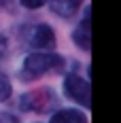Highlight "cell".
I'll return each instance as SVG.
<instances>
[{
	"label": "cell",
	"mask_w": 121,
	"mask_h": 123,
	"mask_svg": "<svg viewBox=\"0 0 121 123\" xmlns=\"http://www.w3.org/2000/svg\"><path fill=\"white\" fill-rule=\"evenodd\" d=\"M64 91H66V96L74 102H79L81 106H89L91 104V87L89 83L81 79L79 74H68L66 76V81H64Z\"/></svg>",
	"instance_id": "obj_2"
},
{
	"label": "cell",
	"mask_w": 121,
	"mask_h": 123,
	"mask_svg": "<svg viewBox=\"0 0 121 123\" xmlns=\"http://www.w3.org/2000/svg\"><path fill=\"white\" fill-rule=\"evenodd\" d=\"M11 91H13L11 81H9L4 74L0 72V102H6V100L11 98Z\"/></svg>",
	"instance_id": "obj_8"
},
{
	"label": "cell",
	"mask_w": 121,
	"mask_h": 123,
	"mask_svg": "<svg viewBox=\"0 0 121 123\" xmlns=\"http://www.w3.org/2000/svg\"><path fill=\"white\" fill-rule=\"evenodd\" d=\"M91 9H87L83 15V19H81V24H79V28L72 32V40L81 47L83 51H89V47H91Z\"/></svg>",
	"instance_id": "obj_4"
},
{
	"label": "cell",
	"mask_w": 121,
	"mask_h": 123,
	"mask_svg": "<svg viewBox=\"0 0 121 123\" xmlns=\"http://www.w3.org/2000/svg\"><path fill=\"white\" fill-rule=\"evenodd\" d=\"M21 4H24L25 9H38V6H43L47 0H19Z\"/></svg>",
	"instance_id": "obj_9"
},
{
	"label": "cell",
	"mask_w": 121,
	"mask_h": 123,
	"mask_svg": "<svg viewBox=\"0 0 121 123\" xmlns=\"http://www.w3.org/2000/svg\"><path fill=\"white\" fill-rule=\"evenodd\" d=\"M49 123H87V117H85V112H81V111L64 108V111L55 112Z\"/></svg>",
	"instance_id": "obj_7"
},
{
	"label": "cell",
	"mask_w": 121,
	"mask_h": 123,
	"mask_svg": "<svg viewBox=\"0 0 121 123\" xmlns=\"http://www.w3.org/2000/svg\"><path fill=\"white\" fill-rule=\"evenodd\" d=\"M30 45L36 47V49H51V47L55 45V34H53V30H51L47 24L36 25L34 32H32V36H30Z\"/></svg>",
	"instance_id": "obj_5"
},
{
	"label": "cell",
	"mask_w": 121,
	"mask_h": 123,
	"mask_svg": "<svg viewBox=\"0 0 121 123\" xmlns=\"http://www.w3.org/2000/svg\"><path fill=\"white\" fill-rule=\"evenodd\" d=\"M81 2H83V0H49L51 11L57 13V15H62V17H70V15H74V13L79 11Z\"/></svg>",
	"instance_id": "obj_6"
},
{
	"label": "cell",
	"mask_w": 121,
	"mask_h": 123,
	"mask_svg": "<svg viewBox=\"0 0 121 123\" xmlns=\"http://www.w3.org/2000/svg\"><path fill=\"white\" fill-rule=\"evenodd\" d=\"M62 66H64V57L62 55L38 51V53H30L24 60L21 74L25 76V81H32V79H36L40 74H47L51 70H60Z\"/></svg>",
	"instance_id": "obj_1"
},
{
	"label": "cell",
	"mask_w": 121,
	"mask_h": 123,
	"mask_svg": "<svg viewBox=\"0 0 121 123\" xmlns=\"http://www.w3.org/2000/svg\"><path fill=\"white\" fill-rule=\"evenodd\" d=\"M53 102V96H51V89H36V91H30L21 96V108L24 111H32V112H40L45 111L49 104Z\"/></svg>",
	"instance_id": "obj_3"
},
{
	"label": "cell",
	"mask_w": 121,
	"mask_h": 123,
	"mask_svg": "<svg viewBox=\"0 0 121 123\" xmlns=\"http://www.w3.org/2000/svg\"><path fill=\"white\" fill-rule=\"evenodd\" d=\"M0 123H19V119L11 112H0Z\"/></svg>",
	"instance_id": "obj_10"
}]
</instances>
